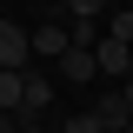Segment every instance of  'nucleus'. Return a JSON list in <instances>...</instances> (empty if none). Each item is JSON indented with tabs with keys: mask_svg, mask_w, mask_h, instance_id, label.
I'll use <instances>...</instances> for the list:
<instances>
[{
	"mask_svg": "<svg viewBox=\"0 0 133 133\" xmlns=\"http://www.w3.org/2000/svg\"><path fill=\"white\" fill-rule=\"evenodd\" d=\"M93 60H100V73H107V80H127V73H133V40H113V33H107V40H100V47H93Z\"/></svg>",
	"mask_w": 133,
	"mask_h": 133,
	"instance_id": "1",
	"label": "nucleus"
},
{
	"mask_svg": "<svg viewBox=\"0 0 133 133\" xmlns=\"http://www.w3.org/2000/svg\"><path fill=\"white\" fill-rule=\"evenodd\" d=\"M66 47H73V27H66V20H40V27H33V53H40V60H60Z\"/></svg>",
	"mask_w": 133,
	"mask_h": 133,
	"instance_id": "2",
	"label": "nucleus"
},
{
	"mask_svg": "<svg viewBox=\"0 0 133 133\" xmlns=\"http://www.w3.org/2000/svg\"><path fill=\"white\" fill-rule=\"evenodd\" d=\"M27 60H33V33L0 20V66H27Z\"/></svg>",
	"mask_w": 133,
	"mask_h": 133,
	"instance_id": "3",
	"label": "nucleus"
},
{
	"mask_svg": "<svg viewBox=\"0 0 133 133\" xmlns=\"http://www.w3.org/2000/svg\"><path fill=\"white\" fill-rule=\"evenodd\" d=\"M53 107V80L47 73H27V80H20V120H40Z\"/></svg>",
	"mask_w": 133,
	"mask_h": 133,
	"instance_id": "4",
	"label": "nucleus"
},
{
	"mask_svg": "<svg viewBox=\"0 0 133 133\" xmlns=\"http://www.w3.org/2000/svg\"><path fill=\"white\" fill-rule=\"evenodd\" d=\"M60 73H66L73 87H87V80H100V60H93V47H66V53H60Z\"/></svg>",
	"mask_w": 133,
	"mask_h": 133,
	"instance_id": "5",
	"label": "nucleus"
},
{
	"mask_svg": "<svg viewBox=\"0 0 133 133\" xmlns=\"http://www.w3.org/2000/svg\"><path fill=\"white\" fill-rule=\"evenodd\" d=\"M93 113L107 120V127H127V120H133V107H127V93L113 87V93H100V100H93Z\"/></svg>",
	"mask_w": 133,
	"mask_h": 133,
	"instance_id": "6",
	"label": "nucleus"
},
{
	"mask_svg": "<svg viewBox=\"0 0 133 133\" xmlns=\"http://www.w3.org/2000/svg\"><path fill=\"white\" fill-rule=\"evenodd\" d=\"M20 80L27 66H0V113H20Z\"/></svg>",
	"mask_w": 133,
	"mask_h": 133,
	"instance_id": "7",
	"label": "nucleus"
},
{
	"mask_svg": "<svg viewBox=\"0 0 133 133\" xmlns=\"http://www.w3.org/2000/svg\"><path fill=\"white\" fill-rule=\"evenodd\" d=\"M113 0H66V20H100Z\"/></svg>",
	"mask_w": 133,
	"mask_h": 133,
	"instance_id": "8",
	"label": "nucleus"
},
{
	"mask_svg": "<svg viewBox=\"0 0 133 133\" xmlns=\"http://www.w3.org/2000/svg\"><path fill=\"white\" fill-rule=\"evenodd\" d=\"M66 27H73V47H100V40H107L100 20H66Z\"/></svg>",
	"mask_w": 133,
	"mask_h": 133,
	"instance_id": "9",
	"label": "nucleus"
},
{
	"mask_svg": "<svg viewBox=\"0 0 133 133\" xmlns=\"http://www.w3.org/2000/svg\"><path fill=\"white\" fill-rule=\"evenodd\" d=\"M66 133H107V120L87 107V113H73V120H66Z\"/></svg>",
	"mask_w": 133,
	"mask_h": 133,
	"instance_id": "10",
	"label": "nucleus"
},
{
	"mask_svg": "<svg viewBox=\"0 0 133 133\" xmlns=\"http://www.w3.org/2000/svg\"><path fill=\"white\" fill-rule=\"evenodd\" d=\"M107 33H113V40H133V14H127V7H113V14H107Z\"/></svg>",
	"mask_w": 133,
	"mask_h": 133,
	"instance_id": "11",
	"label": "nucleus"
},
{
	"mask_svg": "<svg viewBox=\"0 0 133 133\" xmlns=\"http://www.w3.org/2000/svg\"><path fill=\"white\" fill-rule=\"evenodd\" d=\"M14 133H53V127H40V120H20V127H14Z\"/></svg>",
	"mask_w": 133,
	"mask_h": 133,
	"instance_id": "12",
	"label": "nucleus"
},
{
	"mask_svg": "<svg viewBox=\"0 0 133 133\" xmlns=\"http://www.w3.org/2000/svg\"><path fill=\"white\" fill-rule=\"evenodd\" d=\"M120 93H127V107H133V73H127V80H120Z\"/></svg>",
	"mask_w": 133,
	"mask_h": 133,
	"instance_id": "13",
	"label": "nucleus"
},
{
	"mask_svg": "<svg viewBox=\"0 0 133 133\" xmlns=\"http://www.w3.org/2000/svg\"><path fill=\"white\" fill-rule=\"evenodd\" d=\"M107 133H127V127H107Z\"/></svg>",
	"mask_w": 133,
	"mask_h": 133,
	"instance_id": "14",
	"label": "nucleus"
},
{
	"mask_svg": "<svg viewBox=\"0 0 133 133\" xmlns=\"http://www.w3.org/2000/svg\"><path fill=\"white\" fill-rule=\"evenodd\" d=\"M127 133H133V120H127Z\"/></svg>",
	"mask_w": 133,
	"mask_h": 133,
	"instance_id": "15",
	"label": "nucleus"
}]
</instances>
